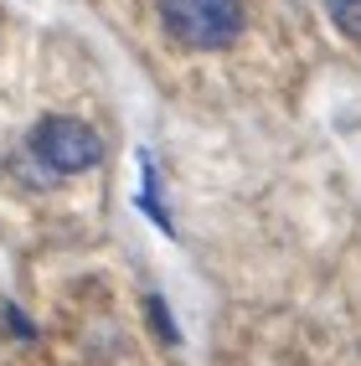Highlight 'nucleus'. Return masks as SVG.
I'll return each instance as SVG.
<instances>
[{
  "label": "nucleus",
  "mask_w": 361,
  "mask_h": 366,
  "mask_svg": "<svg viewBox=\"0 0 361 366\" xmlns=\"http://www.w3.org/2000/svg\"><path fill=\"white\" fill-rule=\"evenodd\" d=\"M155 11L165 36L191 52H222L243 31V0H155Z\"/></svg>",
  "instance_id": "f257e3e1"
},
{
  "label": "nucleus",
  "mask_w": 361,
  "mask_h": 366,
  "mask_svg": "<svg viewBox=\"0 0 361 366\" xmlns=\"http://www.w3.org/2000/svg\"><path fill=\"white\" fill-rule=\"evenodd\" d=\"M26 150L62 181V176H78V170H93V165H99V160H104V139H99V129H93V124H83V119L57 114V119H41V124L31 129Z\"/></svg>",
  "instance_id": "f03ea898"
},
{
  "label": "nucleus",
  "mask_w": 361,
  "mask_h": 366,
  "mask_svg": "<svg viewBox=\"0 0 361 366\" xmlns=\"http://www.w3.org/2000/svg\"><path fill=\"white\" fill-rule=\"evenodd\" d=\"M6 176H11L21 191H52V186H57V176H52V170H46V165H41L31 150L11 155V160H6Z\"/></svg>",
  "instance_id": "7ed1b4c3"
},
{
  "label": "nucleus",
  "mask_w": 361,
  "mask_h": 366,
  "mask_svg": "<svg viewBox=\"0 0 361 366\" xmlns=\"http://www.w3.org/2000/svg\"><path fill=\"white\" fill-rule=\"evenodd\" d=\"M144 315H150V325H155V335H160V346H176V340H181V330H176V320H171V310H165L160 295L144 300Z\"/></svg>",
  "instance_id": "20e7f679"
},
{
  "label": "nucleus",
  "mask_w": 361,
  "mask_h": 366,
  "mask_svg": "<svg viewBox=\"0 0 361 366\" xmlns=\"http://www.w3.org/2000/svg\"><path fill=\"white\" fill-rule=\"evenodd\" d=\"M325 11L351 41H361V0H325Z\"/></svg>",
  "instance_id": "39448f33"
},
{
  "label": "nucleus",
  "mask_w": 361,
  "mask_h": 366,
  "mask_svg": "<svg viewBox=\"0 0 361 366\" xmlns=\"http://www.w3.org/2000/svg\"><path fill=\"white\" fill-rule=\"evenodd\" d=\"M0 320H6V330H16L21 340H36V325L26 320V315H21L16 305H6V310H0Z\"/></svg>",
  "instance_id": "423d86ee"
}]
</instances>
